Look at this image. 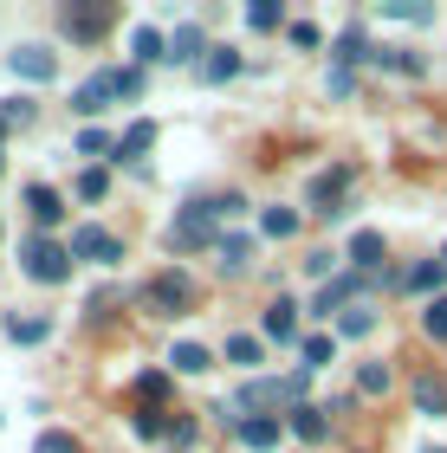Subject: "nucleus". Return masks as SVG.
Wrapping results in <instances>:
<instances>
[{
    "label": "nucleus",
    "instance_id": "obj_1",
    "mask_svg": "<svg viewBox=\"0 0 447 453\" xmlns=\"http://www.w3.org/2000/svg\"><path fill=\"white\" fill-rule=\"evenodd\" d=\"M136 91H143V72H136V65H117V72H91L85 85L72 91V111H78V117H97V111L111 104V97H136Z\"/></svg>",
    "mask_w": 447,
    "mask_h": 453
},
{
    "label": "nucleus",
    "instance_id": "obj_2",
    "mask_svg": "<svg viewBox=\"0 0 447 453\" xmlns=\"http://www.w3.org/2000/svg\"><path fill=\"white\" fill-rule=\"evenodd\" d=\"M19 273H27L33 285H66V279H72V253H66L58 240L33 234L27 246H19Z\"/></svg>",
    "mask_w": 447,
    "mask_h": 453
},
{
    "label": "nucleus",
    "instance_id": "obj_3",
    "mask_svg": "<svg viewBox=\"0 0 447 453\" xmlns=\"http://www.w3.org/2000/svg\"><path fill=\"white\" fill-rule=\"evenodd\" d=\"M143 304H150L156 318H181V311L195 304V279H189V273H156V279L143 285Z\"/></svg>",
    "mask_w": 447,
    "mask_h": 453
},
{
    "label": "nucleus",
    "instance_id": "obj_4",
    "mask_svg": "<svg viewBox=\"0 0 447 453\" xmlns=\"http://www.w3.org/2000/svg\"><path fill=\"white\" fill-rule=\"evenodd\" d=\"M304 382H312V369H298V376H279V382L253 376L247 388H240V402H247V408H279V402H298V395H304Z\"/></svg>",
    "mask_w": 447,
    "mask_h": 453
},
{
    "label": "nucleus",
    "instance_id": "obj_5",
    "mask_svg": "<svg viewBox=\"0 0 447 453\" xmlns=\"http://www.w3.org/2000/svg\"><path fill=\"white\" fill-rule=\"evenodd\" d=\"M66 253L72 259H91V265H117V259H124V240L104 234V226H78V234L66 240Z\"/></svg>",
    "mask_w": 447,
    "mask_h": 453
},
{
    "label": "nucleus",
    "instance_id": "obj_6",
    "mask_svg": "<svg viewBox=\"0 0 447 453\" xmlns=\"http://www.w3.org/2000/svg\"><path fill=\"white\" fill-rule=\"evenodd\" d=\"M351 181H357V169H351V162H337V169H324V175L312 181V188H304V201H312V214H343L337 201H343V188H351Z\"/></svg>",
    "mask_w": 447,
    "mask_h": 453
},
{
    "label": "nucleus",
    "instance_id": "obj_7",
    "mask_svg": "<svg viewBox=\"0 0 447 453\" xmlns=\"http://www.w3.org/2000/svg\"><path fill=\"white\" fill-rule=\"evenodd\" d=\"M175 246H220L214 240V214H208V201H195V208H181V220H175V234H169Z\"/></svg>",
    "mask_w": 447,
    "mask_h": 453
},
{
    "label": "nucleus",
    "instance_id": "obj_8",
    "mask_svg": "<svg viewBox=\"0 0 447 453\" xmlns=\"http://www.w3.org/2000/svg\"><path fill=\"white\" fill-rule=\"evenodd\" d=\"M7 65H13V78H27V85H46L52 78V52L46 46H13Z\"/></svg>",
    "mask_w": 447,
    "mask_h": 453
},
{
    "label": "nucleus",
    "instance_id": "obj_9",
    "mask_svg": "<svg viewBox=\"0 0 447 453\" xmlns=\"http://www.w3.org/2000/svg\"><path fill=\"white\" fill-rule=\"evenodd\" d=\"M104 27H111V7H66V33H72V39H85V46H91V39L104 33Z\"/></svg>",
    "mask_w": 447,
    "mask_h": 453
},
{
    "label": "nucleus",
    "instance_id": "obj_10",
    "mask_svg": "<svg viewBox=\"0 0 447 453\" xmlns=\"http://www.w3.org/2000/svg\"><path fill=\"white\" fill-rule=\"evenodd\" d=\"M357 292H363V279L357 273H343V279H331L324 292L312 298V311H337V304H357Z\"/></svg>",
    "mask_w": 447,
    "mask_h": 453
},
{
    "label": "nucleus",
    "instance_id": "obj_11",
    "mask_svg": "<svg viewBox=\"0 0 447 453\" xmlns=\"http://www.w3.org/2000/svg\"><path fill=\"white\" fill-rule=\"evenodd\" d=\"M169 363L181 369V376H201V369H214V349H208V343H175Z\"/></svg>",
    "mask_w": 447,
    "mask_h": 453
},
{
    "label": "nucleus",
    "instance_id": "obj_12",
    "mask_svg": "<svg viewBox=\"0 0 447 453\" xmlns=\"http://www.w3.org/2000/svg\"><path fill=\"white\" fill-rule=\"evenodd\" d=\"M130 52H136V72H143L150 58H169V39H162L156 27H136V33H130Z\"/></svg>",
    "mask_w": 447,
    "mask_h": 453
},
{
    "label": "nucleus",
    "instance_id": "obj_13",
    "mask_svg": "<svg viewBox=\"0 0 447 453\" xmlns=\"http://www.w3.org/2000/svg\"><path fill=\"white\" fill-rule=\"evenodd\" d=\"M363 58H376V46L363 39V27H351L337 39V72H351V65H363Z\"/></svg>",
    "mask_w": 447,
    "mask_h": 453
},
{
    "label": "nucleus",
    "instance_id": "obj_14",
    "mask_svg": "<svg viewBox=\"0 0 447 453\" xmlns=\"http://www.w3.org/2000/svg\"><path fill=\"white\" fill-rule=\"evenodd\" d=\"M27 208H33V220H39V226H52L58 214H66V201H58L46 181H33V188H27Z\"/></svg>",
    "mask_w": 447,
    "mask_h": 453
},
{
    "label": "nucleus",
    "instance_id": "obj_15",
    "mask_svg": "<svg viewBox=\"0 0 447 453\" xmlns=\"http://www.w3.org/2000/svg\"><path fill=\"white\" fill-rule=\"evenodd\" d=\"M150 142H156V123H130V130L117 136V162H136V156L150 150Z\"/></svg>",
    "mask_w": 447,
    "mask_h": 453
},
{
    "label": "nucleus",
    "instance_id": "obj_16",
    "mask_svg": "<svg viewBox=\"0 0 447 453\" xmlns=\"http://www.w3.org/2000/svg\"><path fill=\"white\" fill-rule=\"evenodd\" d=\"M292 434H298V441H324V434H331L324 408H304V402H298V408H292Z\"/></svg>",
    "mask_w": 447,
    "mask_h": 453
},
{
    "label": "nucleus",
    "instance_id": "obj_17",
    "mask_svg": "<svg viewBox=\"0 0 447 453\" xmlns=\"http://www.w3.org/2000/svg\"><path fill=\"white\" fill-rule=\"evenodd\" d=\"M266 337H279V343L298 337V304H292V298H279L273 311H266Z\"/></svg>",
    "mask_w": 447,
    "mask_h": 453
},
{
    "label": "nucleus",
    "instance_id": "obj_18",
    "mask_svg": "<svg viewBox=\"0 0 447 453\" xmlns=\"http://www.w3.org/2000/svg\"><path fill=\"white\" fill-rule=\"evenodd\" d=\"M227 363H240V369H259V363H266V343L240 331V337H227Z\"/></svg>",
    "mask_w": 447,
    "mask_h": 453
},
{
    "label": "nucleus",
    "instance_id": "obj_19",
    "mask_svg": "<svg viewBox=\"0 0 447 453\" xmlns=\"http://www.w3.org/2000/svg\"><path fill=\"white\" fill-rule=\"evenodd\" d=\"M220 265H227V273H247V265H253V240L227 234V240H220Z\"/></svg>",
    "mask_w": 447,
    "mask_h": 453
},
{
    "label": "nucleus",
    "instance_id": "obj_20",
    "mask_svg": "<svg viewBox=\"0 0 447 453\" xmlns=\"http://www.w3.org/2000/svg\"><path fill=\"white\" fill-rule=\"evenodd\" d=\"M240 441H247V447H259V453H266V447H279V421H266V415H253V421H240Z\"/></svg>",
    "mask_w": 447,
    "mask_h": 453
},
{
    "label": "nucleus",
    "instance_id": "obj_21",
    "mask_svg": "<svg viewBox=\"0 0 447 453\" xmlns=\"http://www.w3.org/2000/svg\"><path fill=\"white\" fill-rule=\"evenodd\" d=\"M351 259H357V273H376V265H382V234H357Z\"/></svg>",
    "mask_w": 447,
    "mask_h": 453
},
{
    "label": "nucleus",
    "instance_id": "obj_22",
    "mask_svg": "<svg viewBox=\"0 0 447 453\" xmlns=\"http://www.w3.org/2000/svg\"><path fill=\"white\" fill-rule=\"evenodd\" d=\"M370 324H376V304H343V311H337V331L343 337H363Z\"/></svg>",
    "mask_w": 447,
    "mask_h": 453
},
{
    "label": "nucleus",
    "instance_id": "obj_23",
    "mask_svg": "<svg viewBox=\"0 0 447 453\" xmlns=\"http://www.w3.org/2000/svg\"><path fill=\"white\" fill-rule=\"evenodd\" d=\"M415 408H421V415H447V388L435 376H421L415 382Z\"/></svg>",
    "mask_w": 447,
    "mask_h": 453
},
{
    "label": "nucleus",
    "instance_id": "obj_24",
    "mask_svg": "<svg viewBox=\"0 0 447 453\" xmlns=\"http://www.w3.org/2000/svg\"><path fill=\"white\" fill-rule=\"evenodd\" d=\"M259 226H266L273 240H292V234H298V208H266V214H259Z\"/></svg>",
    "mask_w": 447,
    "mask_h": 453
},
{
    "label": "nucleus",
    "instance_id": "obj_25",
    "mask_svg": "<svg viewBox=\"0 0 447 453\" xmlns=\"http://www.w3.org/2000/svg\"><path fill=\"white\" fill-rule=\"evenodd\" d=\"M169 58H181V65H189V58H201V27L169 33Z\"/></svg>",
    "mask_w": 447,
    "mask_h": 453
},
{
    "label": "nucleus",
    "instance_id": "obj_26",
    "mask_svg": "<svg viewBox=\"0 0 447 453\" xmlns=\"http://www.w3.org/2000/svg\"><path fill=\"white\" fill-rule=\"evenodd\" d=\"M389 382H396V376H389V363H363V369H357V388H363V395H382Z\"/></svg>",
    "mask_w": 447,
    "mask_h": 453
},
{
    "label": "nucleus",
    "instance_id": "obj_27",
    "mask_svg": "<svg viewBox=\"0 0 447 453\" xmlns=\"http://www.w3.org/2000/svg\"><path fill=\"white\" fill-rule=\"evenodd\" d=\"M279 19H286V13H279V0H253V7H247V27L253 33H273Z\"/></svg>",
    "mask_w": 447,
    "mask_h": 453
},
{
    "label": "nucleus",
    "instance_id": "obj_28",
    "mask_svg": "<svg viewBox=\"0 0 447 453\" xmlns=\"http://www.w3.org/2000/svg\"><path fill=\"white\" fill-rule=\"evenodd\" d=\"M46 331H52L46 318H13V324H7V337H13V343H46Z\"/></svg>",
    "mask_w": 447,
    "mask_h": 453
},
{
    "label": "nucleus",
    "instance_id": "obj_29",
    "mask_svg": "<svg viewBox=\"0 0 447 453\" xmlns=\"http://www.w3.org/2000/svg\"><path fill=\"white\" fill-rule=\"evenodd\" d=\"M78 156H117V136L111 130H85L78 136Z\"/></svg>",
    "mask_w": 447,
    "mask_h": 453
},
{
    "label": "nucleus",
    "instance_id": "obj_30",
    "mask_svg": "<svg viewBox=\"0 0 447 453\" xmlns=\"http://www.w3.org/2000/svg\"><path fill=\"white\" fill-rule=\"evenodd\" d=\"M421 331H428L435 343H447V298H435L428 311H421Z\"/></svg>",
    "mask_w": 447,
    "mask_h": 453
},
{
    "label": "nucleus",
    "instance_id": "obj_31",
    "mask_svg": "<svg viewBox=\"0 0 447 453\" xmlns=\"http://www.w3.org/2000/svg\"><path fill=\"white\" fill-rule=\"evenodd\" d=\"M376 65H389V72H421V58H415V52H396V46H376Z\"/></svg>",
    "mask_w": 447,
    "mask_h": 453
},
{
    "label": "nucleus",
    "instance_id": "obj_32",
    "mask_svg": "<svg viewBox=\"0 0 447 453\" xmlns=\"http://www.w3.org/2000/svg\"><path fill=\"white\" fill-rule=\"evenodd\" d=\"M234 72H240V52H214L208 58V85H227Z\"/></svg>",
    "mask_w": 447,
    "mask_h": 453
},
{
    "label": "nucleus",
    "instance_id": "obj_33",
    "mask_svg": "<svg viewBox=\"0 0 447 453\" xmlns=\"http://www.w3.org/2000/svg\"><path fill=\"white\" fill-rule=\"evenodd\" d=\"M78 195H85V201H104V195H111V175H104V169H85V175H78Z\"/></svg>",
    "mask_w": 447,
    "mask_h": 453
},
{
    "label": "nucleus",
    "instance_id": "obj_34",
    "mask_svg": "<svg viewBox=\"0 0 447 453\" xmlns=\"http://www.w3.org/2000/svg\"><path fill=\"white\" fill-rule=\"evenodd\" d=\"M441 273H447L441 259H428V265H415V273H409V292H435V285H441Z\"/></svg>",
    "mask_w": 447,
    "mask_h": 453
},
{
    "label": "nucleus",
    "instance_id": "obj_35",
    "mask_svg": "<svg viewBox=\"0 0 447 453\" xmlns=\"http://www.w3.org/2000/svg\"><path fill=\"white\" fill-rule=\"evenodd\" d=\"M298 357H304V369L331 363V337H304V343H298Z\"/></svg>",
    "mask_w": 447,
    "mask_h": 453
},
{
    "label": "nucleus",
    "instance_id": "obj_36",
    "mask_svg": "<svg viewBox=\"0 0 447 453\" xmlns=\"http://www.w3.org/2000/svg\"><path fill=\"white\" fill-rule=\"evenodd\" d=\"M286 33H292V46H298V52H312V46H318V39H324V33L312 27V19H292V27H286Z\"/></svg>",
    "mask_w": 447,
    "mask_h": 453
},
{
    "label": "nucleus",
    "instance_id": "obj_37",
    "mask_svg": "<svg viewBox=\"0 0 447 453\" xmlns=\"http://www.w3.org/2000/svg\"><path fill=\"white\" fill-rule=\"evenodd\" d=\"M0 117H7V123H33V97H7Z\"/></svg>",
    "mask_w": 447,
    "mask_h": 453
},
{
    "label": "nucleus",
    "instance_id": "obj_38",
    "mask_svg": "<svg viewBox=\"0 0 447 453\" xmlns=\"http://www.w3.org/2000/svg\"><path fill=\"white\" fill-rule=\"evenodd\" d=\"M33 453H78V441H72V434H39Z\"/></svg>",
    "mask_w": 447,
    "mask_h": 453
},
{
    "label": "nucleus",
    "instance_id": "obj_39",
    "mask_svg": "<svg viewBox=\"0 0 447 453\" xmlns=\"http://www.w3.org/2000/svg\"><path fill=\"white\" fill-rule=\"evenodd\" d=\"M136 434H143V441H156V434H169V421H162V415H150V408H143V415H136Z\"/></svg>",
    "mask_w": 447,
    "mask_h": 453
},
{
    "label": "nucleus",
    "instance_id": "obj_40",
    "mask_svg": "<svg viewBox=\"0 0 447 453\" xmlns=\"http://www.w3.org/2000/svg\"><path fill=\"white\" fill-rule=\"evenodd\" d=\"M382 13H389V19H428V7H415V0H389Z\"/></svg>",
    "mask_w": 447,
    "mask_h": 453
},
{
    "label": "nucleus",
    "instance_id": "obj_41",
    "mask_svg": "<svg viewBox=\"0 0 447 453\" xmlns=\"http://www.w3.org/2000/svg\"><path fill=\"white\" fill-rule=\"evenodd\" d=\"M136 388H143V402H156V395H169V376H143Z\"/></svg>",
    "mask_w": 447,
    "mask_h": 453
},
{
    "label": "nucleus",
    "instance_id": "obj_42",
    "mask_svg": "<svg viewBox=\"0 0 447 453\" xmlns=\"http://www.w3.org/2000/svg\"><path fill=\"white\" fill-rule=\"evenodd\" d=\"M421 453H447V447H421Z\"/></svg>",
    "mask_w": 447,
    "mask_h": 453
},
{
    "label": "nucleus",
    "instance_id": "obj_43",
    "mask_svg": "<svg viewBox=\"0 0 447 453\" xmlns=\"http://www.w3.org/2000/svg\"><path fill=\"white\" fill-rule=\"evenodd\" d=\"M0 136H7V117H0Z\"/></svg>",
    "mask_w": 447,
    "mask_h": 453
},
{
    "label": "nucleus",
    "instance_id": "obj_44",
    "mask_svg": "<svg viewBox=\"0 0 447 453\" xmlns=\"http://www.w3.org/2000/svg\"><path fill=\"white\" fill-rule=\"evenodd\" d=\"M441 265H447V253H441Z\"/></svg>",
    "mask_w": 447,
    "mask_h": 453
}]
</instances>
